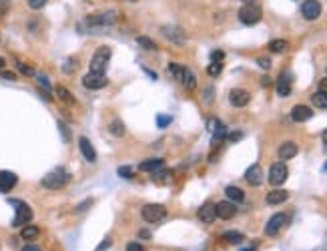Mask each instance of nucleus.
Instances as JSON below:
<instances>
[{
    "mask_svg": "<svg viewBox=\"0 0 327 251\" xmlns=\"http://www.w3.org/2000/svg\"><path fill=\"white\" fill-rule=\"evenodd\" d=\"M199 219L203 223H213L217 219V209L213 203H205L201 209H199Z\"/></svg>",
    "mask_w": 327,
    "mask_h": 251,
    "instance_id": "a211bd4d",
    "label": "nucleus"
},
{
    "mask_svg": "<svg viewBox=\"0 0 327 251\" xmlns=\"http://www.w3.org/2000/svg\"><path fill=\"white\" fill-rule=\"evenodd\" d=\"M63 71H65V73H69V75H71V73L74 71V60H73V58H69V60L65 62V67H63Z\"/></svg>",
    "mask_w": 327,
    "mask_h": 251,
    "instance_id": "49530a36",
    "label": "nucleus"
},
{
    "mask_svg": "<svg viewBox=\"0 0 327 251\" xmlns=\"http://www.w3.org/2000/svg\"><path fill=\"white\" fill-rule=\"evenodd\" d=\"M319 90H321V92H327V77L319 81Z\"/></svg>",
    "mask_w": 327,
    "mask_h": 251,
    "instance_id": "603ef678",
    "label": "nucleus"
},
{
    "mask_svg": "<svg viewBox=\"0 0 327 251\" xmlns=\"http://www.w3.org/2000/svg\"><path fill=\"white\" fill-rule=\"evenodd\" d=\"M109 83L107 75H95V73H88L82 77V86L84 88H91V90H99V88H105Z\"/></svg>",
    "mask_w": 327,
    "mask_h": 251,
    "instance_id": "1a4fd4ad",
    "label": "nucleus"
},
{
    "mask_svg": "<svg viewBox=\"0 0 327 251\" xmlns=\"http://www.w3.org/2000/svg\"><path fill=\"white\" fill-rule=\"evenodd\" d=\"M127 251H145V247H143L139 241H133V243L127 245Z\"/></svg>",
    "mask_w": 327,
    "mask_h": 251,
    "instance_id": "c03bdc74",
    "label": "nucleus"
},
{
    "mask_svg": "<svg viewBox=\"0 0 327 251\" xmlns=\"http://www.w3.org/2000/svg\"><path fill=\"white\" fill-rule=\"evenodd\" d=\"M211 133H213V139H211V143H213V147L217 149V147L221 145V141H225V137H227V127H225L223 123H219V121H217L215 129H213Z\"/></svg>",
    "mask_w": 327,
    "mask_h": 251,
    "instance_id": "b1692460",
    "label": "nucleus"
},
{
    "mask_svg": "<svg viewBox=\"0 0 327 251\" xmlns=\"http://www.w3.org/2000/svg\"><path fill=\"white\" fill-rule=\"evenodd\" d=\"M243 4H251V2H255V0H241Z\"/></svg>",
    "mask_w": 327,
    "mask_h": 251,
    "instance_id": "bf43d9fd",
    "label": "nucleus"
},
{
    "mask_svg": "<svg viewBox=\"0 0 327 251\" xmlns=\"http://www.w3.org/2000/svg\"><path fill=\"white\" fill-rule=\"evenodd\" d=\"M321 139H323V149H325V153H327V129L323 131V135H321Z\"/></svg>",
    "mask_w": 327,
    "mask_h": 251,
    "instance_id": "5fc2aeb1",
    "label": "nucleus"
},
{
    "mask_svg": "<svg viewBox=\"0 0 327 251\" xmlns=\"http://www.w3.org/2000/svg\"><path fill=\"white\" fill-rule=\"evenodd\" d=\"M110 245H112V241H110V239L107 237V239H105V241H103V243H101V245L97 247V251H105V249H109Z\"/></svg>",
    "mask_w": 327,
    "mask_h": 251,
    "instance_id": "09e8293b",
    "label": "nucleus"
},
{
    "mask_svg": "<svg viewBox=\"0 0 327 251\" xmlns=\"http://www.w3.org/2000/svg\"><path fill=\"white\" fill-rule=\"evenodd\" d=\"M293 88V77L291 73H281L279 81H277V95L279 97H289Z\"/></svg>",
    "mask_w": 327,
    "mask_h": 251,
    "instance_id": "2eb2a0df",
    "label": "nucleus"
},
{
    "mask_svg": "<svg viewBox=\"0 0 327 251\" xmlns=\"http://www.w3.org/2000/svg\"><path fill=\"white\" fill-rule=\"evenodd\" d=\"M171 121H173V117H171V115H159V117H157V125H159V129H165L167 125H171Z\"/></svg>",
    "mask_w": 327,
    "mask_h": 251,
    "instance_id": "4c0bfd02",
    "label": "nucleus"
},
{
    "mask_svg": "<svg viewBox=\"0 0 327 251\" xmlns=\"http://www.w3.org/2000/svg\"><path fill=\"white\" fill-rule=\"evenodd\" d=\"M44 4H46V0H28V6L33 10H40Z\"/></svg>",
    "mask_w": 327,
    "mask_h": 251,
    "instance_id": "ea45409f",
    "label": "nucleus"
},
{
    "mask_svg": "<svg viewBox=\"0 0 327 251\" xmlns=\"http://www.w3.org/2000/svg\"><path fill=\"white\" fill-rule=\"evenodd\" d=\"M297 145L293 143V141H285L281 147H279V151H277V155H279V159L281 161H289V159H293V157L297 155Z\"/></svg>",
    "mask_w": 327,
    "mask_h": 251,
    "instance_id": "6ab92c4d",
    "label": "nucleus"
},
{
    "mask_svg": "<svg viewBox=\"0 0 327 251\" xmlns=\"http://www.w3.org/2000/svg\"><path fill=\"white\" fill-rule=\"evenodd\" d=\"M249 101H251V95H249L245 88H233V90L229 92V103H231L233 107H237V109L249 105Z\"/></svg>",
    "mask_w": 327,
    "mask_h": 251,
    "instance_id": "9b49d317",
    "label": "nucleus"
},
{
    "mask_svg": "<svg viewBox=\"0 0 327 251\" xmlns=\"http://www.w3.org/2000/svg\"><path fill=\"white\" fill-rule=\"evenodd\" d=\"M58 131H61V135H63V141L65 143H69L71 141V131H69V127L63 123V121H58Z\"/></svg>",
    "mask_w": 327,
    "mask_h": 251,
    "instance_id": "c9c22d12",
    "label": "nucleus"
},
{
    "mask_svg": "<svg viewBox=\"0 0 327 251\" xmlns=\"http://www.w3.org/2000/svg\"><path fill=\"white\" fill-rule=\"evenodd\" d=\"M301 14L305 20H317L321 16V4L319 0H305L301 4Z\"/></svg>",
    "mask_w": 327,
    "mask_h": 251,
    "instance_id": "9d476101",
    "label": "nucleus"
},
{
    "mask_svg": "<svg viewBox=\"0 0 327 251\" xmlns=\"http://www.w3.org/2000/svg\"><path fill=\"white\" fill-rule=\"evenodd\" d=\"M225 195H227V199L233 201V203H243V201H245V193H243V189H239V187H235V185H229V187H227V189H225Z\"/></svg>",
    "mask_w": 327,
    "mask_h": 251,
    "instance_id": "5701e85b",
    "label": "nucleus"
},
{
    "mask_svg": "<svg viewBox=\"0 0 327 251\" xmlns=\"http://www.w3.org/2000/svg\"><path fill=\"white\" fill-rule=\"evenodd\" d=\"M163 35L167 39H171L173 42H185V33L181 28H177V26H163Z\"/></svg>",
    "mask_w": 327,
    "mask_h": 251,
    "instance_id": "aec40b11",
    "label": "nucleus"
},
{
    "mask_svg": "<svg viewBox=\"0 0 327 251\" xmlns=\"http://www.w3.org/2000/svg\"><path fill=\"white\" fill-rule=\"evenodd\" d=\"M229 143H235V141H239V139H243V133L241 131H237V133H231V135H227L225 137Z\"/></svg>",
    "mask_w": 327,
    "mask_h": 251,
    "instance_id": "37998d69",
    "label": "nucleus"
},
{
    "mask_svg": "<svg viewBox=\"0 0 327 251\" xmlns=\"http://www.w3.org/2000/svg\"><path fill=\"white\" fill-rule=\"evenodd\" d=\"M261 16H263V10H261V6H259L257 2L243 4L241 10H239V20H241L243 24H247V26L257 24V22L261 20Z\"/></svg>",
    "mask_w": 327,
    "mask_h": 251,
    "instance_id": "39448f33",
    "label": "nucleus"
},
{
    "mask_svg": "<svg viewBox=\"0 0 327 251\" xmlns=\"http://www.w3.org/2000/svg\"><path fill=\"white\" fill-rule=\"evenodd\" d=\"M141 215H143V219L146 223H159L167 217V209L159 203H151V205H145L141 209Z\"/></svg>",
    "mask_w": 327,
    "mask_h": 251,
    "instance_id": "423d86ee",
    "label": "nucleus"
},
{
    "mask_svg": "<svg viewBox=\"0 0 327 251\" xmlns=\"http://www.w3.org/2000/svg\"><path fill=\"white\" fill-rule=\"evenodd\" d=\"M38 233H40V229H38L36 225H24V227L20 229V237H22L24 241L36 239V237H38Z\"/></svg>",
    "mask_w": 327,
    "mask_h": 251,
    "instance_id": "a878e982",
    "label": "nucleus"
},
{
    "mask_svg": "<svg viewBox=\"0 0 327 251\" xmlns=\"http://www.w3.org/2000/svg\"><path fill=\"white\" fill-rule=\"evenodd\" d=\"M215 209H217V217L223 219V221H229V219H233L237 213V207L233 201H221L215 205Z\"/></svg>",
    "mask_w": 327,
    "mask_h": 251,
    "instance_id": "ddd939ff",
    "label": "nucleus"
},
{
    "mask_svg": "<svg viewBox=\"0 0 327 251\" xmlns=\"http://www.w3.org/2000/svg\"><path fill=\"white\" fill-rule=\"evenodd\" d=\"M78 149H80L82 157H84L88 163H97V151H95L93 143L88 141L86 137H80V139H78Z\"/></svg>",
    "mask_w": 327,
    "mask_h": 251,
    "instance_id": "4468645a",
    "label": "nucleus"
},
{
    "mask_svg": "<svg viewBox=\"0 0 327 251\" xmlns=\"http://www.w3.org/2000/svg\"><path fill=\"white\" fill-rule=\"evenodd\" d=\"M56 97L61 99L63 103H67V105H74V97L71 95V90H67L65 86H56Z\"/></svg>",
    "mask_w": 327,
    "mask_h": 251,
    "instance_id": "c85d7f7f",
    "label": "nucleus"
},
{
    "mask_svg": "<svg viewBox=\"0 0 327 251\" xmlns=\"http://www.w3.org/2000/svg\"><path fill=\"white\" fill-rule=\"evenodd\" d=\"M289 199V191L285 189H273L271 193H267V203L269 205H281Z\"/></svg>",
    "mask_w": 327,
    "mask_h": 251,
    "instance_id": "412c9836",
    "label": "nucleus"
},
{
    "mask_svg": "<svg viewBox=\"0 0 327 251\" xmlns=\"http://www.w3.org/2000/svg\"><path fill=\"white\" fill-rule=\"evenodd\" d=\"M313 117V111H311V107H307V105H295L293 109H291V119L295 121V123H305V121H309Z\"/></svg>",
    "mask_w": 327,
    "mask_h": 251,
    "instance_id": "dca6fc26",
    "label": "nucleus"
},
{
    "mask_svg": "<svg viewBox=\"0 0 327 251\" xmlns=\"http://www.w3.org/2000/svg\"><path fill=\"white\" fill-rule=\"evenodd\" d=\"M8 203L14 207L16 215L12 219V227H24L26 223H31V219H33V209L28 207L24 201L20 199H8Z\"/></svg>",
    "mask_w": 327,
    "mask_h": 251,
    "instance_id": "7ed1b4c3",
    "label": "nucleus"
},
{
    "mask_svg": "<svg viewBox=\"0 0 327 251\" xmlns=\"http://www.w3.org/2000/svg\"><path fill=\"white\" fill-rule=\"evenodd\" d=\"M16 69H18L22 75H28V77H33V75H35V69H33V67H28V65H24V62H16Z\"/></svg>",
    "mask_w": 327,
    "mask_h": 251,
    "instance_id": "58836bf2",
    "label": "nucleus"
},
{
    "mask_svg": "<svg viewBox=\"0 0 327 251\" xmlns=\"http://www.w3.org/2000/svg\"><path fill=\"white\" fill-rule=\"evenodd\" d=\"M287 48H289V42L283 41V39H275V41L269 42V50H271V52H277V54H279V52H285Z\"/></svg>",
    "mask_w": 327,
    "mask_h": 251,
    "instance_id": "c756f323",
    "label": "nucleus"
},
{
    "mask_svg": "<svg viewBox=\"0 0 327 251\" xmlns=\"http://www.w3.org/2000/svg\"><path fill=\"white\" fill-rule=\"evenodd\" d=\"M0 79H6V81H16V75L10 73V71H2L0 73Z\"/></svg>",
    "mask_w": 327,
    "mask_h": 251,
    "instance_id": "de8ad7c7",
    "label": "nucleus"
},
{
    "mask_svg": "<svg viewBox=\"0 0 327 251\" xmlns=\"http://www.w3.org/2000/svg\"><path fill=\"white\" fill-rule=\"evenodd\" d=\"M69 181H71V173L65 167H56V169H52L50 173H46L42 177L40 185L46 187V189H63Z\"/></svg>",
    "mask_w": 327,
    "mask_h": 251,
    "instance_id": "f257e3e1",
    "label": "nucleus"
},
{
    "mask_svg": "<svg viewBox=\"0 0 327 251\" xmlns=\"http://www.w3.org/2000/svg\"><path fill=\"white\" fill-rule=\"evenodd\" d=\"M221 71H223V65H221V62H211V65L207 67V75H209V77H219Z\"/></svg>",
    "mask_w": 327,
    "mask_h": 251,
    "instance_id": "72a5a7b5",
    "label": "nucleus"
},
{
    "mask_svg": "<svg viewBox=\"0 0 327 251\" xmlns=\"http://www.w3.org/2000/svg\"><path fill=\"white\" fill-rule=\"evenodd\" d=\"M181 83H183V86L187 88V90H193L195 86H197V77L189 71V69H185V73H183V79H181Z\"/></svg>",
    "mask_w": 327,
    "mask_h": 251,
    "instance_id": "bb28decb",
    "label": "nucleus"
},
{
    "mask_svg": "<svg viewBox=\"0 0 327 251\" xmlns=\"http://www.w3.org/2000/svg\"><path fill=\"white\" fill-rule=\"evenodd\" d=\"M118 20V12L116 10H107V12H99V14H91L86 16L84 24L91 28H105V26H112Z\"/></svg>",
    "mask_w": 327,
    "mask_h": 251,
    "instance_id": "20e7f679",
    "label": "nucleus"
},
{
    "mask_svg": "<svg viewBox=\"0 0 327 251\" xmlns=\"http://www.w3.org/2000/svg\"><path fill=\"white\" fill-rule=\"evenodd\" d=\"M287 221H289L287 213H275V215L269 219V221H267V225H265V235L275 237V235L287 225Z\"/></svg>",
    "mask_w": 327,
    "mask_h": 251,
    "instance_id": "0eeeda50",
    "label": "nucleus"
},
{
    "mask_svg": "<svg viewBox=\"0 0 327 251\" xmlns=\"http://www.w3.org/2000/svg\"><path fill=\"white\" fill-rule=\"evenodd\" d=\"M323 171H325V173H327V163H325V165H323Z\"/></svg>",
    "mask_w": 327,
    "mask_h": 251,
    "instance_id": "052dcab7",
    "label": "nucleus"
},
{
    "mask_svg": "<svg viewBox=\"0 0 327 251\" xmlns=\"http://www.w3.org/2000/svg\"><path fill=\"white\" fill-rule=\"evenodd\" d=\"M245 181L253 187H259L263 183V169L259 165H251L247 171H245Z\"/></svg>",
    "mask_w": 327,
    "mask_h": 251,
    "instance_id": "f3484780",
    "label": "nucleus"
},
{
    "mask_svg": "<svg viewBox=\"0 0 327 251\" xmlns=\"http://www.w3.org/2000/svg\"><path fill=\"white\" fill-rule=\"evenodd\" d=\"M165 167V161L163 159H148L145 163L139 165V171H145V173H157L159 169Z\"/></svg>",
    "mask_w": 327,
    "mask_h": 251,
    "instance_id": "4be33fe9",
    "label": "nucleus"
},
{
    "mask_svg": "<svg viewBox=\"0 0 327 251\" xmlns=\"http://www.w3.org/2000/svg\"><path fill=\"white\" fill-rule=\"evenodd\" d=\"M109 129H110V133H112L114 137H123V135H125V123H123L121 119H114V121L109 125Z\"/></svg>",
    "mask_w": 327,
    "mask_h": 251,
    "instance_id": "cd10ccee",
    "label": "nucleus"
},
{
    "mask_svg": "<svg viewBox=\"0 0 327 251\" xmlns=\"http://www.w3.org/2000/svg\"><path fill=\"white\" fill-rule=\"evenodd\" d=\"M243 239H245V237H243L241 233H237V231H225V233H223V241H229V243H235V245L241 243Z\"/></svg>",
    "mask_w": 327,
    "mask_h": 251,
    "instance_id": "473e14b6",
    "label": "nucleus"
},
{
    "mask_svg": "<svg viewBox=\"0 0 327 251\" xmlns=\"http://www.w3.org/2000/svg\"><path fill=\"white\" fill-rule=\"evenodd\" d=\"M18 183V177L12 171H0V193L12 191Z\"/></svg>",
    "mask_w": 327,
    "mask_h": 251,
    "instance_id": "f8f14e48",
    "label": "nucleus"
},
{
    "mask_svg": "<svg viewBox=\"0 0 327 251\" xmlns=\"http://www.w3.org/2000/svg\"><path fill=\"white\" fill-rule=\"evenodd\" d=\"M4 65H6V60H4L2 56H0V71H2V69H4Z\"/></svg>",
    "mask_w": 327,
    "mask_h": 251,
    "instance_id": "13d9d810",
    "label": "nucleus"
},
{
    "mask_svg": "<svg viewBox=\"0 0 327 251\" xmlns=\"http://www.w3.org/2000/svg\"><path fill=\"white\" fill-rule=\"evenodd\" d=\"M137 44L145 50H157V44L148 39V37H137Z\"/></svg>",
    "mask_w": 327,
    "mask_h": 251,
    "instance_id": "2f4dec72",
    "label": "nucleus"
},
{
    "mask_svg": "<svg viewBox=\"0 0 327 251\" xmlns=\"http://www.w3.org/2000/svg\"><path fill=\"white\" fill-rule=\"evenodd\" d=\"M247 251H251V249H247Z\"/></svg>",
    "mask_w": 327,
    "mask_h": 251,
    "instance_id": "680f3d73",
    "label": "nucleus"
},
{
    "mask_svg": "<svg viewBox=\"0 0 327 251\" xmlns=\"http://www.w3.org/2000/svg\"><path fill=\"white\" fill-rule=\"evenodd\" d=\"M88 205H93V201H91V199H86V201H84V203H80V205H78V207H76V209H74V211H84V209H86V207H88Z\"/></svg>",
    "mask_w": 327,
    "mask_h": 251,
    "instance_id": "3c124183",
    "label": "nucleus"
},
{
    "mask_svg": "<svg viewBox=\"0 0 327 251\" xmlns=\"http://www.w3.org/2000/svg\"><path fill=\"white\" fill-rule=\"evenodd\" d=\"M225 58V52L223 50H213L211 52V62H221Z\"/></svg>",
    "mask_w": 327,
    "mask_h": 251,
    "instance_id": "a19ab883",
    "label": "nucleus"
},
{
    "mask_svg": "<svg viewBox=\"0 0 327 251\" xmlns=\"http://www.w3.org/2000/svg\"><path fill=\"white\" fill-rule=\"evenodd\" d=\"M287 175H289V171H287L285 163H275L269 169V183L273 187H279V185H283L287 181Z\"/></svg>",
    "mask_w": 327,
    "mask_h": 251,
    "instance_id": "6e6552de",
    "label": "nucleus"
},
{
    "mask_svg": "<svg viewBox=\"0 0 327 251\" xmlns=\"http://www.w3.org/2000/svg\"><path fill=\"white\" fill-rule=\"evenodd\" d=\"M141 237H143V239H148V237H151V233H148V231H141Z\"/></svg>",
    "mask_w": 327,
    "mask_h": 251,
    "instance_id": "4d7b16f0",
    "label": "nucleus"
},
{
    "mask_svg": "<svg viewBox=\"0 0 327 251\" xmlns=\"http://www.w3.org/2000/svg\"><path fill=\"white\" fill-rule=\"evenodd\" d=\"M110 54L112 50L109 46H99L91 58V65H88V73H95V75H105L107 71V65L110 60Z\"/></svg>",
    "mask_w": 327,
    "mask_h": 251,
    "instance_id": "f03ea898",
    "label": "nucleus"
},
{
    "mask_svg": "<svg viewBox=\"0 0 327 251\" xmlns=\"http://www.w3.org/2000/svg\"><path fill=\"white\" fill-rule=\"evenodd\" d=\"M257 62H259V67H261V69H269V67H271V60H269V58H265V56H259Z\"/></svg>",
    "mask_w": 327,
    "mask_h": 251,
    "instance_id": "a18cd8bd",
    "label": "nucleus"
},
{
    "mask_svg": "<svg viewBox=\"0 0 327 251\" xmlns=\"http://www.w3.org/2000/svg\"><path fill=\"white\" fill-rule=\"evenodd\" d=\"M155 177H153V181H157V183H167L169 181V177H171V171H163V169H159L157 173H153Z\"/></svg>",
    "mask_w": 327,
    "mask_h": 251,
    "instance_id": "f704fd0d",
    "label": "nucleus"
},
{
    "mask_svg": "<svg viewBox=\"0 0 327 251\" xmlns=\"http://www.w3.org/2000/svg\"><path fill=\"white\" fill-rule=\"evenodd\" d=\"M38 83H40V86H44L46 90L50 88V83H48V79L46 77H42V75H38Z\"/></svg>",
    "mask_w": 327,
    "mask_h": 251,
    "instance_id": "8fccbe9b",
    "label": "nucleus"
},
{
    "mask_svg": "<svg viewBox=\"0 0 327 251\" xmlns=\"http://www.w3.org/2000/svg\"><path fill=\"white\" fill-rule=\"evenodd\" d=\"M311 103H313L317 109H327V92H321V90H317L315 95L311 97Z\"/></svg>",
    "mask_w": 327,
    "mask_h": 251,
    "instance_id": "7c9ffc66",
    "label": "nucleus"
},
{
    "mask_svg": "<svg viewBox=\"0 0 327 251\" xmlns=\"http://www.w3.org/2000/svg\"><path fill=\"white\" fill-rule=\"evenodd\" d=\"M203 97H205V103H207V105H211V103H213V88H211V86L207 88V90L203 92Z\"/></svg>",
    "mask_w": 327,
    "mask_h": 251,
    "instance_id": "79ce46f5",
    "label": "nucleus"
},
{
    "mask_svg": "<svg viewBox=\"0 0 327 251\" xmlns=\"http://www.w3.org/2000/svg\"><path fill=\"white\" fill-rule=\"evenodd\" d=\"M22 251H40V247H36V245H24Z\"/></svg>",
    "mask_w": 327,
    "mask_h": 251,
    "instance_id": "864d4df0",
    "label": "nucleus"
},
{
    "mask_svg": "<svg viewBox=\"0 0 327 251\" xmlns=\"http://www.w3.org/2000/svg\"><path fill=\"white\" fill-rule=\"evenodd\" d=\"M118 177H123V179H133L135 177V171L131 167H118Z\"/></svg>",
    "mask_w": 327,
    "mask_h": 251,
    "instance_id": "e433bc0d",
    "label": "nucleus"
},
{
    "mask_svg": "<svg viewBox=\"0 0 327 251\" xmlns=\"http://www.w3.org/2000/svg\"><path fill=\"white\" fill-rule=\"evenodd\" d=\"M261 83H263V86H269V84H271V79H269V77H263Z\"/></svg>",
    "mask_w": 327,
    "mask_h": 251,
    "instance_id": "6e6d98bb",
    "label": "nucleus"
},
{
    "mask_svg": "<svg viewBox=\"0 0 327 251\" xmlns=\"http://www.w3.org/2000/svg\"><path fill=\"white\" fill-rule=\"evenodd\" d=\"M185 69L187 67H183V65H179V62H169L167 65V73L175 79V81H181L183 79V73H185Z\"/></svg>",
    "mask_w": 327,
    "mask_h": 251,
    "instance_id": "393cba45",
    "label": "nucleus"
}]
</instances>
